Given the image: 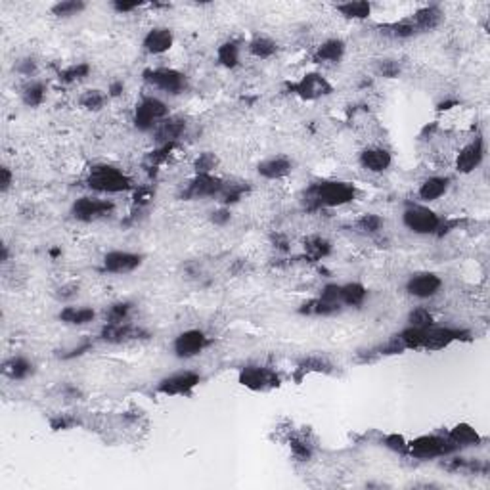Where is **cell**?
Instances as JSON below:
<instances>
[{"label":"cell","instance_id":"6da1fadb","mask_svg":"<svg viewBox=\"0 0 490 490\" xmlns=\"http://www.w3.org/2000/svg\"><path fill=\"white\" fill-rule=\"evenodd\" d=\"M355 184L345 180H318L307 192V201L310 209H333V207H343L353 203L356 199Z\"/></svg>","mask_w":490,"mask_h":490},{"label":"cell","instance_id":"7a4b0ae2","mask_svg":"<svg viewBox=\"0 0 490 490\" xmlns=\"http://www.w3.org/2000/svg\"><path fill=\"white\" fill-rule=\"evenodd\" d=\"M87 186L100 194H123L133 188V178L121 169L108 163H98L88 169Z\"/></svg>","mask_w":490,"mask_h":490},{"label":"cell","instance_id":"3957f363","mask_svg":"<svg viewBox=\"0 0 490 490\" xmlns=\"http://www.w3.org/2000/svg\"><path fill=\"white\" fill-rule=\"evenodd\" d=\"M459 448L452 443L448 435H421L408 441V456L418 459H435L450 456Z\"/></svg>","mask_w":490,"mask_h":490},{"label":"cell","instance_id":"277c9868","mask_svg":"<svg viewBox=\"0 0 490 490\" xmlns=\"http://www.w3.org/2000/svg\"><path fill=\"white\" fill-rule=\"evenodd\" d=\"M169 117V105L158 96H144L140 102L136 103L133 113V125L140 133H153L163 119Z\"/></svg>","mask_w":490,"mask_h":490},{"label":"cell","instance_id":"5b68a950","mask_svg":"<svg viewBox=\"0 0 490 490\" xmlns=\"http://www.w3.org/2000/svg\"><path fill=\"white\" fill-rule=\"evenodd\" d=\"M403 224L418 236H431L443 228V219L429 207L410 203L403 211Z\"/></svg>","mask_w":490,"mask_h":490},{"label":"cell","instance_id":"8992f818","mask_svg":"<svg viewBox=\"0 0 490 490\" xmlns=\"http://www.w3.org/2000/svg\"><path fill=\"white\" fill-rule=\"evenodd\" d=\"M144 81L158 90H163L167 94H182L188 88V77L178 69L173 67H155V69H146L144 71Z\"/></svg>","mask_w":490,"mask_h":490},{"label":"cell","instance_id":"52a82bcc","mask_svg":"<svg viewBox=\"0 0 490 490\" xmlns=\"http://www.w3.org/2000/svg\"><path fill=\"white\" fill-rule=\"evenodd\" d=\"M115 211V203L110 199L92 198V196H83L75 199L71 205V217L79 222H96L108 219Z\"/></svg>","mask_w":490,"mask_h":490},{"label":"cell","instance_id":"ba28073f","mask_svg":"<svg viewBox=\"0 0 490 490\" xmlns=\"http://www.w3.org/2000/svg\"><path fill=\"white\" fill-rule=\"evenodd\" d=\"M289 90H292L295 96H299L301 100L316 102V100H322L326 96L332 94L333 87L332 83L326 79L322 73L310 71L305 73L299 81L289 83Z\"/></svg>","mask_w":490,"mask_h":490},{"label":"cell","instance_id":"9c48e42d","mask_svg":"<svg viewBox=\"0 0 490 490\" xmlns=\"http://www.w3.org/2000/svg\"><path fill=\"white\" fill-rule=\"evenodd\" d=\"M237 381L249 391H262V393L280 387L282 383L276 370L264 366H244L237 373Z\"/></svg>","mask_w":490,"mask_h":490},{"label":"cell","instance_id":"30bf717a","mask_svg":"<svg viewBox=\"0 0 490 490\" xmlns=\"http://www.w3.org/2000/svg\"><path fill=\"white\" fill-rule=\"evenodd\" d=\"M222 188H224V180L214 176V174H194V178L188 180V184L182 188L180 198L186 201L192 199H203V198H219Z\"/></svg>","mask_w":490,"mask_h":490},{"label":"cell","instance_id":"8fae6325","mask_svg":"<svg viewBox=\"0 0 490 490\" xmlns=\"http://www.w3.org/2000/svg\"><path fill=\"white\" fill-rule=\"evenodd\" d=\"M199 383H201V375L199 373L192 372V370H184V372L171 373V375L163 378L158 383L155 391H158L159 395L165 396H184L190 395Z\"/></svg>","mask_w":490,"mask_h":490},{"label":"cell","instance_id":"7c38bea8","mask_svg":"<svg viewBox=\"0 0 490 490\" xmlns=\"http://www.w3.org/2000/svg\"><path fill=\"white\" fill-rule=\"evenodd\" d=\"M211 339L207 337V333L203 330H186V332L178 333L173 341V353L176 358L188 360L194 356L201 355L207 347H209Z\"/></svg>","mask_w":490,"mask_h":490},{"label":"cell","instance_id":"4fadbf2b","mask_svg":"<svg viewBox=\"0 0 490 490\" xmlns=\"http://www.w3.org/2000/svg\"><path fill=\"white\" fill-rule=\"evenodd\" d=\"M100 339L110 345H123L130 341H146L150 339V332H146L144 328L135 324H103L100 330Z\"/></svg>","mask_w":490,"mask_h":490},{"label":"cell","instance_id":"5bb4252c","mask_svg":"<svg viewBox=\"0 0 490 490\" xmlns=\"http://www.w3.org/2000/svg\"><path fill=\"white\" fill-rule=\"evenodd\" d=\"M404 289L416 299H433L443 289V278L435 272H418L408 278Z\"/></svg>","mask_w":490,"mask_h":490},{"label":"cell","instance_id":"9a60e30c","mask_svg":"<svg viewBox=\"0 0 490 490\" xmlns=\"http://www.w3.org/2000/svg\"><path fill=\"white\" fill-rule=\"evenodd\" d=\"M142 262L144 257L140 253L115 249V251L103 255L102 270L108 274H128V272H135L136 269H140Z\"/></svg>","mask_w":490,"mask_h":490},{"label":"cell","instance_id":"2e32d148","mask_svg":"<svg viewBox=\"0 0 490 490\" xmlns=\"http://www.w3.org/2000/svg\"><path fill=\"white\" fill-rule=\"evenodd\" d=\"M484 159V140L482 136H475L473 140L459 150L458 158H456V171L462 174L473 173L475 169H479Z\"/></svg>","mask_w":490,"mask_h":490},{"label":"cell","instance_id":"e0dca14e","mask_svg":"<svg viewBox=\"0 0 490 490\" xmlns=\"http://www.w3.org/2000/svg\"><path fill=\"white\" fill-rule=\"evenodd\" d=\"M358 163L362 169H366L368 173L380 174L385 173L389 167L393 165V153L387 148H381V146H370L366 150L360 151L358 155Z\"/></svg>","mask_w":490,"mask_h":490},{"label":"cell","instance_id":"ac0fdd59","mask_svg":"<svg viewBox=\"0 0 490 490\" xmlns=\"http://www.w3.org/2000/svg\"><path fill=\"white\" fill-rule=\"evenodd\" d=\"M174 44V35L169 27H151L150 31L146 33V37L142 40V48L146 54L150 56H161L169 52Z\"/></svg>","mask_w":490,"mask_h":490},{"label":"cell","instance_id":"d6986e66","mask_svg":"<svg viewBox=\"0 0 490 490\" xmlns=\"http://www.w3.org/2000/svg\"><path fill=\"white\" fill-rule=\"evenodd\" d=\"M184 133H186V119L169 115L153 128V138H155L158 146H167V144L178 142Z\"/></svg>","mask_w":490,"mask_h":490},{"label":"cell","instance_id":"ffe728a7","mask_svg":"<svg viewBox=\"0 0 490 490\" xmlns=\"http://www.w3.org/2000/svg\"><path fill=\"white\" fill-rule=\"evenodd\" d=\"M408 19H410L412 25L416 27V31L427 33V31H433V29H437L439 25L443 24L444 12L441 6H437V4H429V6H423V8L416 10Z\"/></svg>","mask_w":490,"mask_h":490},{"label":"cell","instance_id":"44dd1931","mask_svg":"<svg viewBox=\"0 0 490 490\" xmlns=\"http://www.w3.org/2000/svg\"><path fill=\"white\" fill-rule=\"evenodd\" d=\"M257 173L267 180H282L293 173V161L285 155H274L257 165Z\"/></svg>","mask_w":490,"mask_h":490},{"label":"cell","instance_id":"7402d4cb","mask_svg":"<svg viewBox=\"0 0 490 490\" xmlns=\"http://www.w3.org/2000/svg\"><path fill=\"white\" fill-rule=\"evenodd\" d=\"M448 190H450V178L435 174V176H427L425 180L419 182L418 198L425 203H431V201H437V199L446 196Z\"/></svg>","mask_w":490,"mask_h":490},{"label":"cell","instance_id":"603a6c76","mask_svg":"<svg viewBox=\"0 0 490 490\" xmlns=\"http://www.w3.org/2000/svg\"><path fill=\"white\" fill-rule=\"evenodd\" d=\"M345 42L341 39H328L314 50V64H339L345 56Z\"/></svg>","mask_w":490,"mask_h":490},{"label":"cell","instance_id":"cb8c5ba5","mask_svg":"<svg viewBox=\"0 0 490 490\" xmlns=\"http://www.w3.org/2000/svg\"><path fill=\"white\" fill-rule=\"evenodd\" d=\"M2 373L12 381H25L35 373V364L25 356H10L2 364Z\"/></svg>","mask_w":490,"mask_h":490},{"label":"cell","instance_id":"d4e9b609","mask_svg":"<svg viewBox=\"0 0 490 490\" xmlns=\"http://www.w3.org/2000/svg\"><path fill=\"white\" fill-rule=\"evenodd\" d=\"M297 373H299L301 380L303 375H309V373H324V375H332L335 373V366H333L326 356L320 355H310L301 358L299 364H297Z\"/></svg>","mask_w":490,"mask_h":490},{"label":"cell","instance_id":"484cf974","mask_svg":"<svg viewBox=\"0 0 490 490\" xmlns=\"http://www.w3.org/2000/svg\"><path fill=\"white\" fill-rule=\"evenodd\" d=\"M448 439L456 444L458 448L464 446H479L482 443V437L479 435V431L469 423H458L448 431Z\"/></svg>","mask_w":490,"mask_h":490},{"label":"cell","instance_id":"4316f807","mask_svg":"<svg viewBox=\"0 0 490 490\" xmlns=\"http://www.w3.org/2000/svg\"><path fill=\"white\" fill-rule=\"evenodd\" d=\"M341 309H343L341 305L324 301L322 297H314V299L303 303L297 312L303 316H333V314L341 312Z\"/></svg>","mask_w":490,"mask_h":490},{"label":"cell","instance_id":"83f0119b","mask_svg":"<svg viewBox=\"0 0 490 490\" xmlns=\"http://www.w3.org/2000/svg\"><path fill=\"white\" fill-rule=\"evenodd\" d=\"M47 83L40 79H29L22 87V102L27 105V108H39L42 105V102L47 100Z\"/></svg>","mask_w":490,"mask_h":490},{"label":"cell","instance_id":"f1b7e54d","mask_svg":"<svg viewBox=\"0 0 490 490\" xmlns=\"http://www.w3.org/2000/svg\"><path fill=\"white\" fill-rule=\"evenodd\" d=\"M303 249H305V255L309 257L310 261H322L326 257L332 255V242L326 239L324 236H318V234H312V236L305 237L303 242Z\"/></svg>","mask_w":490,"mask_h":490},{"label":"cell","instance_id":"f546056e","mask_svg":"<svg viewBox=\"0 0 490 490\" xmlns=\"http://www.w3.org/2000/svg\"><path fill=\"white\" fill-rule=\"evenodd\" d=\"M341 305L343 307H362L364 301L368 299V287L360 282H348V284H341Z\"/></svg>","mask_w":490,"mask_h":490},{"label":"cell","instance_id":"4dcf8cb0","mask_svg":"<svg viewBox=\"0 0 490 490\" xmlns=\"http://www.w3.org/2000/svg\"><path fill=\"white\" fill-rule=\"evenodd\" d=\"M335 8L345 19H355V22H362L372 16V4L366 0H350V2L337 4Z\"/></svg>","mask_w":490,"mask_h":490},{"label":"cell","instance_id":"1f68e13d","mask_svg":"<svg viewBox=\"0 0 490 490\" xmlns=\"http://www.w3.org/2000/svg\"><path fill=\"white\" fill-rule=\"evenodd\" d=\"M239 52H242V47L237 40H224L221 47L217 48V62L226 69H236L239 65Z\"/></svg>","mask_w":490,"mask_h":490},{"label":"cell","instance_id":"d6a6232c","mask_svg":"<svg viewBox=\"0 0 490 490\" xmlns=\"http://www.w3.org/2000/svg\"><path fill=\"white\" fill-rule=\"evenodd\" d=\"M94 318L96 312L90 307H65L60 310V320L67 326H87Z\"/></svg>","mask_w":490,"mask_h":490},{"label":"cell","instance_id":"836d02e7","mask_svg":"<svg viewBox=\"0 0 490 490\" xmlns=\"http://www.w3.org/2000/svg\"><path fill=\"white\" fill-rule=\"evenodd\" d=\"M380 35L387 37L393 40H406L416 37L418 31L416 27L412 25L410 19H400V22H393V24H385L380 27Z\"/></svg>","mask_w":490,"mask_h":490},{"label":"cell","instance_id":"e575fe53","mask_svg":"<svg viewBox=\"0 0 490 490\" xmlns=\"http://www.w3.org/2000/svg\"><path fill=\"white\" fill-rule=\"evenodd\" d=\"M247 50H249V54L259 58V60H269L278 52V42L267 35H255L253 39L249 40Z\"/></svg>","mask_w":490,"mask_h":490},{"label":"cell","instance_id":"d590c367","mask_svg":"<svg viewBox=\"0 0 490 490\" xmlns=\"http://www.w3.org/2000/svg\"><path fill=\"white\" fill-rule=\"evenodd\" d=\"M133 312V303L130 301H117L105 309V324H123L128 322V316Z\"/></svg>","mask_w":490,"mask_h":490},{"label":"cell","instance_id":"8d00e7d4","mask_svg":"<svg viewBox=\"0 0 490 490\" xmlns=\"http://www.w3.org/2000/svg\"><path fill=\"white\" fill-rule=\"evenodd\" d=\"M88 75H90V65L87 62H77V64L67 65L65 69L58 73V79L62 85H73V83L87 79Z\"/></svg>","mask_w":490,"mask_h":490},{"label":"cell","instance_id":"74e56055","mask_svg":"<svg viewBox=\"0 0 490 490\" xmlns=\"http://www.w3.org/2000/svg\"><path fill=\"white\" fill-rule=\"evenodd\" d=\"M108 98H110V96L105 94V92H102V90H98V88H88V90H85V92L81 94L79 105L87 111H100L103 110V105L108 103Z\"/></svg>","mask_w":490,"mask_h":490},{"label":"cell","instance_id":"f35d334b","mask_svg":"<svg viewBox=\"0 0 490 490\" xmlns=\"http://www.w3.org/2000/svg\"><path fill=\"white\" fill-rule=\"evenodd\" d=\"M87 10V2H83V0H62V2H56L54 6L50 8V12L54 14L56 17H73V16H79V14H83Z\"/></svg>","mask_w":490,"mask_h":490},{"label":"cell","instance_id":"ab89813d","mask_svg":"<svg viewBox=\"0 0 490 490\" xmlns=\"http://www.w3.org/2000/svg\"><path fill=\"white\" fill-rule=\"evenodd\" d=\"M221 159L214 155L213 151H203L194 159V173L196 174H213Z\"/></svg>","mask_w":490,"mask_h":490},{"label":"cell","instance_id":"60d3db41","mask_svg":"<svg viewBox=\"0 0 490 490\" xmlns=\"http://www.w3.org/2000/svg\"><path fill=\"white\" fill-rule=\"evenodd\" d=\"M383 224H385V222H383V219H381L380 214L366 213V214H362L358 221H356V230H358V232H362V234L372 236V234H378V232H381Z\"/></svg>","mask_w":490,"mask_h":490},{"label":"cell","instance_id":"b9f144b4","mask_svg":"<svg viewBox=\"0 0 490 490\" xmlns=\"http://www.w3.org/2000/svg\"><path fill=\"white\" fill-rule=\"evenodd\" d=\"M247 184H224V188H222L221 192V203L224 207L232 205V203H237L239 199L244 198L245 194H247Z\"/></svg>","mask_w":490,"mask_h":490},{"label":"cell","instance_id":"7bdbcfd3","mask_svg":"<svg viewBox=\"0 0 490 490\" xmlns=\"http://www.w3.org/2000/svg\"><path fill=\"white\" fill-rule=\"evenodd\" d=\"M173 150H174V144L158 146L155 150L150 151V153L146 155V159H144V165L150 167V169H158V167H161L163 163H167V161H169V158H171V151Z\"/></svg>","mask_w":490,"mask_h":490},{"label":"cell","instance_id":"ee69618b","mask_svg":"<svg viewBox=\"0 0 490 490\" xmlns=\"http://www.w3.org/2000/svg\"><path fill=\"white\" fill-rule=\"evenodd\" d=\"M289 448H292L293 458L297 459V462H309L312 458V454H314L312 444L309 441H305L303 437H293L292 441H289Z\"/></svg>","mask_w":490,"mask_h":490},{"label":"cell","instance_id":"f6af8a7d","mask_svg":"<svg viewBox=\"0 0 490 490\" xmlns=\"http://www.w3.org/2000/svg\"><path fill=\"white\" fill-rule=\"evenodd\" d=\"M375 69H378V75H381V77H385V79H396V77L400 75V71H403V67H400V64H398L396 60H391V58H383V60H378V64H375Z\"/></svg>","mask_w":490,"mask_h":490},{"label":"cell","instance_id":"bcb514c9","mask_svg":"<svg viewBox=\"0 0 490 490\" xmlns=\"http://www.w3.org/2000/svg\"><path fill=\"white\" fill-rule=\"evenodd\" d=\"M433 324H435V318L427 309L419 307V309H414L408 314V326H412V328H429Z\"/></svg>","mask_w":490,"mask_h":490},{"label":"cell","instance_id":"7dc6e473","mask_svg":"<svg viewBox=\"0 0 490 490\" xmlns=\"http://www.w3.org/2000/svg\"><path fill=\"white\" fill-rule=\"evenodd\" d=\"M381 443H383L385 448L396 452V454H400V456H406V454H408V441H406L403 435H398V433H389V435H385L381 439Z\"/></svg>","mask_w":490,"mask_h":490},{"label":"cell","instance_id":"c3c4849f","mask_svg":"<svg viewBox=\"0 0 490 490\" xmlns=\"http://www.w3.org/2000/svg\"><path fill=\"white\" fill-rule=\"evenodd\" d=\"M92 347H94V341L92 339H81L79 345L62 350V353H60V358H62V360H73V358H79V356L88 353Z\"/></svg>","mask_w":490,"mask_h":490},{"label":"cell","instance_id":"681fc988","mask_svg":"<svg viewBox=\"0 0 490 490\" xmlns=\"http://www.w3.org/2000/svg\"><path fill=\"white\" fill-rule=\"evenodd\" d=\"M75 425H79V419L71 416V414H58V416L50 419V427L54 431H67V429H73Z\"/></svg>","mask_w":490,"mask_h":490},{"label":"cell","instance_id":"f907efd6","mask_svg":"<svg viewBox=\"0 0 490 490\" xmlns=\"http://www.w3.org/2000/svg\"><path fill=\"white\" fill-rule=\"evenodd\" d=\"M14 69H16L19 75H24V77H29V79H31L33 75L37 73V62H35V58H22Z\"/></svg>","mask_w":490,"mask_h":490},{"label":"cell","instance_id":"816d5d0a","mask_svg":"<svg viewBox=\"0 0 490 490\" xmlns=\"http://www.w3.org/2000/svg\"><path fill=\"white\" fill-rule=\"evenodd\" d=\"M230 219H232V213H230L228 207H219V209H214L213 213H211V222H213L214 226H226L230 222Z\"/></svg>","mask_w":490,"mask_h":490},{"label":"cell","instance_id":"f5cc1de1","mask_svg":"<svg viewBox=\"0 0 490 490\" xmlns=\"http://www.w3.org/2000/svg\"><path fill=\"white\" fill-rule=\"evenodd\" d=\"M140 6H144V2H123V0H113L111 2V8L115 10L117 14H130Z\"/></svg>","mask_w":490,"mask_h":490},{"label":"cell","instance_id":"db71d44e","mask_svg":"<svg viewBox=\"0 0 490 490\" xmlns=\"http://www.w3.org/2000/svg\"><path fill=\"white\" fill-rule=\"evenodd\" d=\"M12 184H14L12 169L4 165L2 169H0V192H2V194H8V190L12 188Z\"/></svg>","mask_w":490,"mask_h":490},{"label":"cell","instance_id":"11a10c76","mask_svg":"<svg viewBox=\"0 0 490 490\" xmlns=\"http://www.w3.org/2000/svg\"><path fill=\"white\" fill-rule=\"evenodd\" d=\"M77 293H79V285H77V284H65V285H62L60 289H58V299H62V301L73 299V297H75Z\"/></svg>","mask_w":490,"mask_h":490},{"label":"cell","instance_id":"9f6ffc18","mask_svg":"<svg viewBox=\"0 0 490 490\" xmlns=\"http://www.w3.org/2000/svg\"><path fill=\"white\" fill-rule=\"evenodd\" d=\"M123 92H125V83L121 79L111 81L110 87H108V96L110 98H119V96H123Z\"/></svg>","mask_w":490,"mask_h":490},{"label":"cell","instance_id":"6f0895ef","mask_svg":"<svg viewBox=\"0 0 490 490\" xmlns=\"http://www.w3.org/2000/svg\"><path fill=\"white\" fill-rule=\"evenodd\" d=\"M153 199V192L150 188H140V190L135 194V201L138 205H144V203H150Z\"/></svg>","mask_w":490,"mask_h":490},{"label":"cell","instance_id":"680465c9","mask_svg":"<svg viewBox=\"0 0 490 490\" xmlns=\"http://www.w3.org/2000/svg\"><path fill=\"white\" fill-rule=\"evenodd\" d=\"M278 242V249H282V251H287L289 247H287V242H285L282 236H274V244Z\"/></svg>","mask_w":490,"mask_h":490},{"label":"cell","instance_id":"91938a15","mask_svg":"<svg viewBox=\"0 0 490 490\" xmlns=\"http://www.w3.org/2000/svg\"><path fill=\"white\" fill-rule=\"evenodd\" d=\"M8 259H10L8 245H2V259H0V261H2V262H4V264H6V262H8Z\"/></svg>","mask_w":490,"mask_h":490},{"label":"cell","instance_id":"94428289","mask_svg":"<svg viewBox=\"0 0 490 490\" xmlns=\"http://www.w3.org/2000/svg\"><path fill=\"white\" fill-rule=\"evenodd\" d=\"M50 255H52V257H58V255H62V249H50Z\"/></svg>","mask_w":490,"mask_h":490}]
</instances>
